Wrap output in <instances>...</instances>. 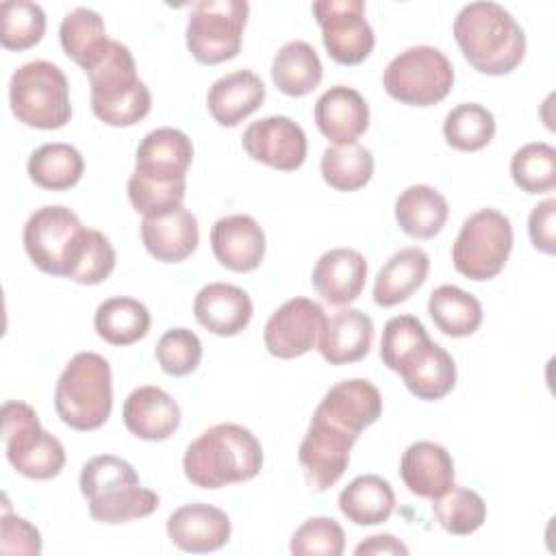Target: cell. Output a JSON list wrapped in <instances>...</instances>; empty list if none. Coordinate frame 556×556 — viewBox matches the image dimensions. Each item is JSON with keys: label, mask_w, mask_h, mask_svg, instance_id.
Listing matches in <instances>:
<instances>
[{"label": "cell", "mask_w": 556, "mask_h": 556, "mask_svg": "<svg viewBox=\"0 0 556 556\" xmlns=\"http://www.w3.org/2000/svg\"><path fill=\"white\" fill-rule=\"evenodd\" d=\"M193 161L191 139L172 126L150 130L135 154V172L128 178V200L141 215H159L182 206L187 169Z\"/></svg>", "instance_id": "obj_1"}, {"label": "cell", "mask_w": 556, "mask_h": 556, "mask_svg": "<svg viewBox=\"0 0 556 556\" xmlns=\"http://www.w3.org/2000/svg\"><path fill=\"white\" fill-rule=\"evenodd\" d=\"M452 33L467 63L486 76L510 74L526 56L523 28L497 2L465 4L454 17Z\"/></svg>", "instance_id": "obj_2"}, {"label": "cell", "mask_w": 556, "mask_h": 556, "mask_svg": "<svg viewBox=\"0 0 556 556\" xmlns=\"http://www.w3.org/2000/svg\"><path fill=\"white\" fill-rule=\"evenodd\" d=\"M263 447L252 430L239 424H217L189 443L182 471L193 486L222 489L256 478Z\"/></svg>", "instance_id": "obj_3"}, {"label": "cell", "mask_w": 556, "mask_h": 556, "mask_svg": "<svg viewBox=\"0 0 556 556\" xmlns=\"http://www.w3.org/2000/svg\"><path fill=\"white\" fill-rule=\"evenodd\" d=\"M91 85L93 115L115 128L135 126L152 109V93L137 76L132 52L109 39L102 54L85 70Z\"/></svg>", "instance_id": "obj_4"}, {"label": "cell", "mask_w": 556, "mask_h": 556, "mask_svg": "<svg viewBox=\"0 0 556 556\" xmlns=\"http://www.w3.org/2000/svg\"><path fill=\"white\" fill-rule=\"evenodd\" d=\"M54 408L74 430L89 432L104 426L113 408L109 361L96 352L74 354L56 380Z\"/></svg>", "instance_id": "obj_5"}, {"label": "cell", "mask_w": 556, "mask_h": 556, "mask_svg": "<svg viewBox=\"0 0 556 556\" xmlns=\"http://www.w3.org/2000/svg\"><path fill=\"white\" fill-rule=\"evenodd\" d=\"M9 104L24 126L39 130L63 128L72 117L70 83L59 65L43 59L28 61L9 80Z\"/></svg>", "instance_id": "obj_6"}, {"label": "cell", "mask_w": 556, "mask_h": 556, "mask_svg": "<svg viewBox=\"0 0 556 556\" xmlns=\"http://www.w3.org/2000/svg\"><path fill=\"white\" fill-rule=\"evenodd\" d=\"M2 439L7 460L30 480H50L65 467V447L50 434L33 406L20 400L2 404Z\"/></svg>", "instance_id": "obj_7"}, {"label": "cell", "mask_w": 556, "mask_h": 556, "mask_svg": "<svg viewBox=\"0 0 556 556\" xmlns=\"http://www.w3.org/2000/svg\"><path fill=\"white\" fill-rule=\"evenodd\" d=\"M454 85L450 59L434 46H413L395 54L382 74L384 91L408 106H432Z\"/></svg>", "instance_id": "obj_8"}, {"label": "cell", "mask_w": 556, "mask_h": 556, "mask_svg": "<svg viewBox=\"0 0 556 556\" xmlns=\"http://www.w3.org/2000/svg\"><path fill=\"white\" fill-rule=\"evenodd\" d=\"M513 250V224L497 208L471 213L452 245V263L458 274L471 280L495 278Z\"/></svg>", "instance_id": "obj_9"}, {"label": "cell", "mask_w": 556, "mask_h": 556, "mask_svg": "<svg viewBox=\"0 0 556 556\" xmlns=\"http://www.w3.org/2000/svg\"><path fill=\"white\" fill-rule=\"evenodd\" d=\"M250 4L245 0H200L187 20V48L198 63L217 65L241 50Z\"/></svg>", "instance_id": "obj_10"}, {"label": "cell", "mask_w": 556, "mask_h": 556, "mask_svg": "<svg viewBox=\"0 0 556 556\" xmlns=\"http://www.w3.org/2000/svg\"><path fill=\"white\" fill-rule=\"evenodd\" d=\"M85 226L78 215L61 204L37 208L24 224V250L35 267L50 276H67L83 243Z\"/></svg>", "instance_id": "obj_11"}, {"label": "cell", "mask_w": 556, "mask_h": 556, "mask_svg": "<svg viewBox=\"0 0 556 556\" xmlns=\"http://www.w3.org/2000/svg\"><path fill=\"white\" fill-rule=\"evenodd\" d=\"M311 9L332 61L358 65L371 54L376 35L365 17L363 0H317Z\"/></svg>", "instance_id": "obj_12"}, {"label": "cell", "mask_w": 556, "mask_h": 556, "mask_svg": "<svg viewBox=\"0 0 556 556\" xmlns=\"http://www.w3.org/2000/svg\"><path fill=\"white\" fill-rule=\"evenodd\" d=\"M356 441L358 437L313 415L298 450L306 484L317 493L334 486L350 465V452Z\"/></svg>", "instance_id": "obj_13"}, {"label": "cell", "mask_w": 556, "mask_h": 556, "mask_svg": "<svg viewBox=\"0 0 556 556\" xmlns=\"http://www.w3.org/2000/svg\"><path fill=\"white\" fill-rule=\"evenodd\" d=\"M324 321L326 313L319 302L311 298H291L269 315L263 330V343L276 358H298L317 345Z\"/></svg>", "instance_id": "obj_14"}, {"label": "cell", "mask_w": 556, "mask_h": 556, "mask_svg": "<svg viewBox=\"0 0 556 556\" xmlns=\"http://www.w3.org/2000/svg\"><path fill=\"white\" fill-rule=\"evenodd\" d=\"M241 146L250 159L280 172L302 167L308 152L302 126L287 115H269L252 122L243 130Z\"/></svg>", "instance_id": "obj_15"}, {"label": "cell", "mask_w": 556, "mask_h": 556, "mask_svg": "<svg viewBox=\"0 0 556 556\" xmlns=\"http://www.w3.org/2000/svg\"><path fill=\"white\" fill-rule=\"evenodd\" d=\"M313 415L358 437L382 415V395L365 378L341 380L326 391Z\"/></svg>", "instance_id": "obj_16"}, {"label": "cell", "mask_w": 556, "mask_h": 556, "mask_svg": "<svg viewBox=\"0 0 556 556\" xmlns=\"http://www.w3.org/2000/svg\"><path fill=\"white\" fill-rule=\"evenodd\" d=\"M167 536L169 541L191 554H206L224 547L230 541V519L228 515L206 502H191L178 506L167 517Z\"/></svg>", "instance_id": "obj_17"}, {"label": "cell", "mask_w": 556, "mask_h": 556, "mask_svg": "<svg viewBox=\"0 0 556 556\" xmlns=\"http://www.w3.org/2000/svg\"><path fill=\"white\" fill-rule=\"evenodd\" d=\"M211 248L219 265L245 274L256 269L265 256V232L252 215H226L211 228Z\"/></svg>", "instance_id": "obj_18"}, {"label": "cell", "mask_w": 556, "mask_h": 556, "mask_svg": "<svg viewBox=\"0 0 556 556\" xmlns=\"http://www.w3.org/2000/svg\"><path fill=\"white\" fill-rule=\"evenodd\" d=\"M122 419L130 434L143 441H165L180 426V406L156 384H143L128 393Z\"/></svg>", "instance_id": "obj_19"}, {"label": "cell", "mask_w": 556, "mask_h": 556, "mask_svg": "<svg viewBox=\"0 0 556 556\" xmlns=\"http://www.w3.org/2000/svg\"><path fill=\"white\" fill-rule=\"evenodd\" d=\"M315 124L332 146L356 143L369 128V106L365 98L348 87L334 85L326 89L315 102Z\"/></svg>", "instance_id": "obj_20"}, {"label": "cell", "mask_w": 556, "mask_h": 556, "mask_svg": "<svg viewBox=\"0 0 556 556\" xmlns=\"http://www.w3.org/2000/svg\"><path fill=\"white\" fill-rule=\"evenodd\" d=\"M406 389L424 402L445 397L456 384V363L452 354L432 339L417 345L397 367Z\"/></svg>", "instance_id": "obj_21"}, {"label": "cell", "mask_w": 556, "mask_h": 556, "mask_svg": "<svg viewBox=\"0 0 556 556\" xmlns=\"http://www.w3.org/2000/svg\"><path fill=\"white\" fill-rule=\"evenodd\" d=\"M139 230L146 250L161 263H180L189 258L200 243L198 219L185 206L161 215H146Z\"/></svg>", "instance_id": "obj_22"}, {"label": "cell", "mask_w": 556, "mask_h": 556, "mask_svg": "<svg viewBox=\"0 0 556 556\" xmlns=\"http://www.w3.org/2000/svg\"><path fill=\"white\" fill-rule=\"evenodd\" d=\"M365 278L367 261L358 250L332 248L317 258L311 282L328 304L348 306L361 295Z\"/></svg>", "instance_id": "obj_23"}, {"label": "cell", "mask_w": 556, "mask_h": 556, "mask_svg": "<svg viewBox=\"0 0 556 556\" xmlns=\"http://www.w3.org/2000/svg\"><path fill=\"white\" fill-rule=\"evenodd\" d=\"M193 315L202 328L217 337H235L252 319L250 295L228 282L204 285L193 300Z\"/></svg>", "instance_id": "obj_24"}, {"label": "cell", "mask_w": 556, "mask_h": 556, "mask_svg": "<svg viewBox=\"0 0 556 556\" xmlns=\"http://www.w3.org/2000/svg\"><path fill=\"white\" fill-rule=\"evenodd\" d=\"M400 476L413 495L437 500L454 486V460L443 445L415 441L400 458Z\"/></svg>", "instance_id": "obj_25"}, {"label": "cell", "mask_w": 556, "mask_h": 556, "mask_svg": "<svg viewBox=\"0 0 556 556\" xmlns=\"http://www.w3.org/2000/svg\"><path fill=\"white\" fill-rule=\"evenodd\" d=\"M374 341V321L358 308H343L326 317L317 350L330 365H348L367 356Z\"/></svg>", "instance_id": "obj_26"}, {"label": "cell", "mask_w": 556, "mask_h": 556, "mask_svg": "<svg viewBox=\"0 0 556 556\" xmlns=\"http://www.w3.org/2000/svg\"><path fill=\"white\" fill-rule=\"evenodd\" d=\"M265 100L263 80L250 70H237L217 78L206 93V109L211 117L226 128L241 124Z\"/></svg>", "instance_id": "obj_27"}, {"label": "cell", "mask_w": 556, "mask_h": 556, "mask_svg": "<svg viewBox=\"0 0 556 556\" xmlns=\"http://www.w3.org/2000/svg\"><path fill=\"white\" fill-rule=\"evenodd\" d=\"M428 271L430 258L421 248L408 245L397 250L376 274L374 302L389 308L408 300L426 282Z\"/></svg>", "instance_id": "obj_28"}, {"label": "cell", "mask_w": 556, "mask_h": 556, "mask_svg": "<svg viewBox=\"0 0 556 556\" xmlns=\"http://www.w3.org/2000/svg\"><path fill=\"white\" fill-rule=\"evenodd\" d=\"M450 206L430 185H410L395 200V222L413 239H432L447 222Z\"/></svg>", "instance_id": "obj_29"}, {"label": "cell", "mask_w": 556, "mask_h": 556, "mask_svg": "<svg viewBox=\"0 0 556 556\" xmlns=\"http://www.w3.org/2000/svg\"><path fill=\"white\" fill-rule=\"evenodd\" d=\"M339 508L354 526H378L391 517L395 493L382 476L365 473L343 486L339 493Z\"/></svg>", "instance_id": "obj_30"}, {"label": "cell", "mask_w": 556, "mask_h": 556, "mask_svg": "<svg viewBox=\"0 0 556 556\" xmlns=\"http://www.w3.org/2000/svg\"><path fill=\"white\" fill-rule=\"evenodd\" d=\"M324 76L321 61L315 48L306 41L285 43L271 61V80L285 96L302 98L311 93Z\"/></svg>", "instance_id": "obj_31"}, {"label": "cell", "mask_w": 556, "mask_h": 556, "mask_svg": "<svg viewBox=\"0 0 556 556\" xmlns=\"http://www.w3.org/2000/svg\"><path fill=\"white\" fill-rule=\"evenodd\" d=\"M150 311L135 298H109L93 315V328L111 345H132L150 332Z\"/></svg>", "instance_id": "obj_32"}, {"label": "cell", "mask_w": 556, "mask_h": 556, "mask_svg": "<svg viewBox=\"0 0 556 556\" xmlns=\"http://www.w3.org/2000/svg\"><path fill=\"white\" fill-rule=\"evenodd\" d=\"M428 313L434 326L454 339L473 334L482 324L480 300L456 285L437 287L428 298Z\"/></svg>", "instance_id": "obj_33"}, {"label": "cell", "mask_w": 556, "mask_h": 556, "mask_svg": "<svg viewBox=\"0 0 556 556\" xmlns=\"http://www.w3.org/2000/svg\"><path fill=\"white\" fill-rule=\"evenodd\" d=\"M85 172V159L70 143H43L28 159L30 180L48 191H65L78 185Z\"/></svg>", "instance_id": "obj_34"}, {"label": "cell", "mask_w": 556, "mask_h": 556, "mask_svg": "<svg viewBox=\"0 0 556 556\" xmlns=\"http://www.w3.org/2000/svg\"><path fill=\"white\" fill-rule=\"evenodd\" d=\"M59 39L63 52L83 70H87L109 43L104 20L87 7H76L61 20Z\"/></svg>", "instance_id": "obj_35"}, {"label": "cell", "mask_w": 556, "mask_h": 556, "mask_svg": "<svg viewBox=\"0 0 556 556\" xmlns=\"http://www.w3.org/2000/svg\"><path fill=\"white\" fill-rule=\"evenodd\" d=\"M321 178L337 191H356L374 176V154L361 143L328 146L319 161Z\"/></svg>", "instance_id": "obj_36"}, {"label": "cell", "mask_w": 556, "mask_h": 556, "mask_svg": "<svg viewBox=\"0 0 556 556\" xmlns=\"http://www.w3.org/2000/svg\"><path fill=\"white\" fill-rule=\"evenodd\" d=\"M443 137L454 150L478 152L495 137V117L478 102L456 104L443 119Z\"/></svg>", "instance_id": "obj_37"}, {"label": "cell", "mask_w": 556, "mask_h": 556, "mask_svg": "<svg viewBox=\"0 0 556 556\" xmlns=\"http://www.w3.org/2000/svg\"><path fill=\"white\" fill-rule=\"evenodd\" d=\"M432 513L439 526L456 536L473 534L486 521V504L482 495L456 484L432 500Z\"/></svg>", "instance_id": "obj_38"}, {"label": "cell", "mask_w": 556, "mask_h": 556, "mask_svg": "<svg viewBox=\"0 0 556 556\" xmlns=\"http://www.w3.org/2000/svg\"><path fill=\"white\" fill-rule=\"evenodd\" d=\"M159 495L139 484H126L96 500H89V515L100 523H126L150 517L159 508Z\"/></svg>", "instance_id": "obj_39"}, {"label": "cell", "mask_w": 556, "mask_h": 556, "mask_svg": "<svg viewBox=\"0 0 556 556\" xmlns=\"http://www.w3.org/2000/svg\"><path fill=\"white\" fill-rule=\"evenodd\" d=\"M510 176L530 195L549 193L556 187V150L543 141L521 146L510 159Z\"/></svg>", "instance_id": "obj_40"}, {"label": "cell", "mask_w": 556, "mask_h": 556, "mask_svg": "<svg viewBox=\"0 0 556 556\" xmlns=\"http://www.w3.org/2000/svg\"><path fill=\"white\" fill-rule=\"evenodd\" d=\"M0 43L7 50H28L43 39L46 13L37 2L9 0L0 7Z\"/></svg>", "instance_id": "obj_41"}, {"label": "cell", "mask_w": 556, "mask_h": 556, "mask_svg": "<svg viewBox=\"0 0 556 556\" xmlns=\"http://www.w3.org/2000/svg\"><path fill=\"white\" fill-rule=\"evenodd\" d=\"M115 261L117 256L111 241L100 230L87 228L65 278L78 285H100L115 269Z\"/></svg>", "instance_id": "obj_42"}, {"label": "cell", "mask_w": 556, "mask_h": 556, "mask_svg": "<svg viewBox=\"0 0 556 556\" xmlns=\"http://www.w3.org/2000/svg\"><path fill=\"white\" fill-rule=\"evenodd\" d=\"M78 484L83 497L89 502L119 486L139 484V476L128 460L113 454H100L83 465Z\"/></svg>", "instance_id": "obj_43"}, {"label": "cell", "mask_w": 556, "mask_h": 556, "mask_svg": "<svg viewBox=\"0 0 556 556\" xmlns=\"http://www.w3.org/2000/svg\"><path fill=\"white\" fill-rule=\"evenodd\" d=\"M289 549L295 556H341L345 532L332 517H308L293 532Z\"/></svg>", "instance_id": "obj_44"}, {"label": "cell", "mask_w": 556, "mask_h": 556, "mask_svg": "<svg viewBox=\"0 0 556 556\" xmlns=\"http://www.w3.org/2000/svg\"><path fill=\"white\" fill-rule=\"evenodd\" d=\"M154 356L165 374L180 378L200 365L202 341L189 328H172L156 341Z\"/></svg>", "instance_id": "obj_45"}, {"label": "cell", "mask_w": 556, "mask_h": 556, "mask_svg": "<svg viewBox=\"0 0 556 556\" xmlns=\"http://www.w3.org/2000/svg\"><path fill=\"white\" fill-rule=\"evenodd\" d=\"M428 339L430 337L417 317L395 315L384 324L380 339V358L391 371H397L402 361Z\"/></svg>", "instance_id": "obj_46"}, {"label": "cell", "mask_w": 556, "mask_h": 556, "mask_svg": "<svg viewBox=\"0 0 556 556\" xmlns=\"http://www.w3.org/2000/svg\"><path fill=\"white\" fill-rule=\"evenodd\" d=\"M0 552L17 556H37L41 554V534L28 519L4 510Z\"/></svg>", "instance_id": "obj_47"}, {"label": "cell", "mask_w": 556, "mask_h": 556, "mask_svg": "<svg viewBox=\"0 0 556 556\" xmlns=\"http://www.w3.org/2000/svg\"><path fill=\"white\" fill-rule=\"evenodd\" d=\"M554 219H556V200L547 198L539 202L530 217H528V235L532 245L543 254L556 252V235H554Z\"/></svg>", "instance_id": "obj_48"}, {"label": "cell", "mask_w": 556, "mask_h": 556, "mask_svg": "<svg viewBox=\"0 0 556 556\" xmlns=\"http://www.w3.org/2000/svg\"><path fill=\"white\" fill-rule=\"evenodd\" d=\"M354 554L356 556H378V554H408V547L395 539L393 534H374V536H367L365 541H361L356 547H354Z\"/></svg>", "instance_id": "obj_49"}]
</instances>
